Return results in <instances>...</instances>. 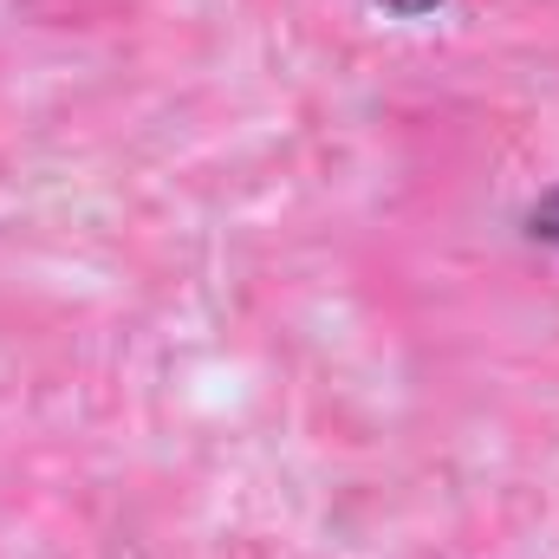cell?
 <instances>
[{
  "label": "cell",
  "mask_w": 559,
  "mask_h": 559,
  "mask_svg": "<svg viewBox=\"0 0 559 559\" xmlns=\"http://www.w3.org/2000/svg\"><path fill=\"white\" fill-rule=\"evenodd\" d=\"M384 7H391L397 20H423V13H436L442 0H384Z\"/></svg>",
  "instance_id": "2"
},
{
  "label": "cell",
  "mask_w": 559,
  "mask_h": 559,
  "mask_svg": "<svg viewBox=\"0 0 559 559\" xmlns=\"http://www.w3.org/2000/svg\"><path fill=\"white\" fill-rule=\"evenodd\" d=\"M527 235H534V241H547V248H559V189L534 202V215H527Z\"/></svg>",
  "instance_id": "1"
}]
</instances>
